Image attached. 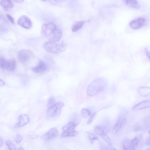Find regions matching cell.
Listing matches in <instances>:
<instances>
[{
	"instance_id": "obj_22",
	"label": "cell",
	"mask_w": 150,
	"mask_h": 150,
	"mask_svg": "<svg viewBox=\"0 0 150 150\" xmlns=\"http://www.w3.org/2000/svg\"><path fill=\"white\" fill-rule=\"evenodd\" d=\"M123 150H136L135 147L128 141L125 142L123 143Z\"/></svg>"
},
{
	"instance_id": "obj_12",
	"label": "cell",
	"mask_w": 150,
	"mask_h": 150,
	"mask_svg": "<svg viewBox=\"0 0 150 150\" xmlns=\"http://www.w3.org/2000/svg\"><path fill=\"white\" fill-rule=\"evenodd\" d=\"M16 63L14 59L5 60L2 69L8 70L10 71H13L16 69Z\"/></svg>"
},
{
	"instance_id": "obj_1",
	"label": "cell",
	"mask_w": 150,
	"mask_h": 150,
	"mask_svg": "<svg viewBox=\"0 0 150 150\" xmlns=\"http://www.w3.org/2000/svg\"><path fill=\"white\" fill-rule=\"evenodd\" d=\"M108 81L105 78L100 77L93 80L88 86L86 93L89 96L97 95L104 91L108 86Z\"/></svg>"
},
{
	"instance_id": "obj_14",
	"label": "cell",
	"mask_w": 150,
	"mask_h": 150,
	"mask_svg": "<svg viewBox=\"0 0 150 150\" xmlns=\"http://www.w3.org/2000/svg\"><path fill=\"white\" fill-rule=\"evenodd\" d=\"M62 36V33L61 30L58 29L56 30L52 35V36L49 39V41L58 42L61 39Z\"/></svg>"
},
{
	"instance_id": "obj_15",
	"label": "cell",
	"mask_w": 150,
	"mask_h": 150,
	"mask_svg": "<svg viewBox=\"0 0 150 150\" xmlns=\"http://www.w3.org/2000/svg\"><path fill=\"white\" fill-rule=\"evenodd\" d=\"M77 125L75 122L71 121L64 126L62 128L64 132H69L74 131Z\"/></svg>"
},
{
	"instance_id": "obj_33",
	"label": "cell",
	"mask_w": 150,
	"mask_h": 150,
	"mask_svg": "<svg viewBox=\"0 0 150 150\" xmlns=\"http://www.w3.org/2000/svg\"><path fill=\"white\" fill-rule=\"evenodd\" d=\"M5 59L2 57L0 58V68L2 69L3 64Z\"/></svg>"
},
{
	"instance_id": "obj_27",
	"label": "cell",
	"mask_w": 150,
	"mask_h": 150,
	"mask_svg": "<svg viewBox=\"0 0 150 150\" xmlns=\"http://www.w3.org/2000/svg\"><path fill=\"white\" fill-rule=\"evenodd\" d=\"M140 140V139L139 137H135L130 142L133 146L135 147L138 144Z\"/></svg>"
},
{
	"instance_id": "obj_18",
	"label": "cell",
	"mask_w": 150,
	"mask_h": 150,
	"mask_svg": "<svg viewBox=\"0 0 150 150\" xmlns=\"http://www.w3.org/2000/svg\"><path fill=\"white\" fill-rule=\"evenodd\" d=\"M84 23L85 22L84 21H79L75 22L71 27L72 31L73 32L77 31L82 28Z\"/></svg>"
},
{
	"instance_id": "obj_17",
	"label": "cell",
	"mask_w": 150,
	"mask_h": 150,
	"mask_svg": "<svg viewBox=\"0 0 150 150\" xmlns=\"http://www.w3.org/2000/svg\"><path fill=\"white\" fill-rule=\"evenodd\" d=\"M150 90V88L149 87H141L137 89L138 92L144 97H146L149 95Z\"/></svg>"
},
{
	"instance_id": "obj_26",
	"label": "cell",
	"mask_w": 150,
	"mask_h": 150,
	"mask_svg": "<svg viewBox=\"0 0 150 150\" xmlns=\"http://www.w3.org/2000/svg\"><path fill=\"white\" fill-rule=\"evenodd\" d=\"M101 136L104 140L110 146L111 145V142L110 139L107 135L106 132L104 133Z\"/></svg>"
},
{
	"instance_id": "obj_29",
	"label": "cell",
	"mask_w": 150,
	"mask_h": 150,
	"mask_svg": "<svg viewBox=\"0 0 150 150\" xmlns=\"http://www.w3.org/2000/svg\"><path fill=\"white\" fill-rule=\"evenodd\" d=\"M23 137L19 134H17L14 140L16 143L19 144L23 140Z\"/></svg>"
},
{
	"instance_id": "obj_30",
	"label": "cell",
	"mask_w": 150,
	"mask_h": 150,
	"mask_svg": "<svg viewBox=\"0 0 150 150\" xmlns=\"http://www.w3.org/2000/svg\"><path fill=\"white\" fill-rule=\"evenodd\" d=\"M96 112H95L93 113L90 116L89 119L88 120L87 122V125H89L91 124V123L92 122L93 119L95 117L96 114Z\"/></svg>"
},
{
	"instance_id": "obj_21",
	"label": "cell",
	"mask_w": 150,
	"mask_h": 150,
	"mask_svg": "<svg viewBox=\"0 0 150 150\" xmlns=\"http://www.w3.org/2000/svg\"><path fill=\"white\" fill-rule=\"evenodd\" d=\"M79 133L78 132L73 131L69 132H64L61 134L62 137H73L77 136Z\"/></svg>"
},
{
	"instance_id": "obj_2",
	"label": "cell",
	"mask_w": 150,
	"mask_h": 150,
	"mask_svg": "<svg viewBox=\"0 0 150 150\" xmlns=\"http://www.w3.org/2000/svg\"><path fill=\"white\" fill-rule=\"evenodd\" d=\"M44 49L48 52L53 54H59L64 51L67 48L66 44L62 42H54L49 41L43 45Z\"/></svg>"
},
{
	"instance_id": "obj_5",
	"label": "cell",
	"mask_w": 150,
	"mask_h": 150,
	"mask_svg": "<svg viewBox=\"0 0 150 150\" xmlns=\"http://www.w3.org/2000/svg\"><path fill=\"white\" fill-rule=\"evenodd\" d=\"M34 54L31 50L24 49L19 51L18 57L19 60L22 63H25L28 62L33 56Z\"/></svg>"
},
{
	"instance_id": "obj_41",
	"label": "cell",
	"mask_w": 150,
	"mask_h": 150,
	"mask_svg": "<svg viewBox=\"0 0 150 150\" xmlns=\"http://www.w3.org/2000/svg\"><path fill=\"white\" fill-rule=\"evenodd\" d=\"M149 134L150 133V130L149 131Z\"/></svg>"
},
{
	"instance_id": "obj_35",
	"label": "cell",
	"mask_w": 150,
	"mask_h": 150,
	"mask_svg": "<svg viewBox=\"0 0 150 150\" xmlns=\"http://www.w3.org/2000/svg\"><path fill=\"white\" fill-rule=\"evenodd\" d=\"M6 30V28L2 25H0V33L3 32Z\"/></svg>"
},
{
	"instance_id": "obj_23",
	"label": "cell",
	"mask_w": 150,
	"mask_h": 150,
	"mask_svg": "<svg viewBox=\"0 0 150 150\" xmlns=\"http://www.w3.org/2000/svg\"><path fill=\"white\" fill-rule=\"evenodd\" d=\"M5 144L7 146L9 150H16V147L14 144L9 140H7Z\"/></svg>"
},
{
	"instance_id": "obj_32",
	"label": "cell",
	"mask_w": 150,
	"mask_h": 150,
	"mask_svg": "<svg viewBox=\"0 0 150 150\" xmlns=\"http://www.w3.org/2000/svg\"><path fill=\"white\" fill-rule=\"evenodd\" d=\"M102 150H117L115 149L110 148L108 146H104L101 148Z\"/></svg>"
},
{
	"instance_id": "obj_4",
	"label": "cell",
	"mask_w": 150,
	"mask_h": 150,
	"mask_svg": "<svg viewBox=\"0 0 150 150\" xmlns=\"http://www.w3.org/2000/svg\"><path fill=\"white\" fill-rule=\"evenodd\" d=\"M57 29L54 23L51 22L45 23L42 26L41 34L44 37H49L53 34Z\"/></svg>"
},
{
	"instance_id": "obj_36",
	"label": "cell",
	"mask_w": 150,
	"mask_h": 150,
	"mask_svg": "<svg viewBox=\"0 0 150 150\" xmlns=\"http://www.w3.org/2000/svg\"><path fill=\"white\" fill-rule=\"evenodd\" d=\"M145 144L147 146H149V145L150 142L149 138L147 139L146 141L145 142Z\"/></svg>"
},
{
	"instance_id": "obj_42",
	"label": "cell",
	"mask_w": 150,
	"mask_h": 150,
	"mask_svg": "<svg viewBox=\"0 0 150 150\" xmlns=\"http://www.w3.org/2000/svg\"><path fill=\"white\" fill-rule=\"evenodd\" d=\"M146 150H149V149H147Z\"/></svg>"
},
{
	"instance_id": "obj_13",
	"label": "cell",
	"mask_w": 150,
	"mask_h": 150,
	"mask_svg": "<svg viewBox=\"0 0 150 150\" xmlns=\"http://www.w3.org/2000/svg\"><path fill=\"white\" fill-rule=\"evenodd\" d=\"M150 106V100H146L138 103L134 106L132 109L133 111H136L149 108Z\"/></svg>"
},
{
	"instance_id": "obj_7",
	"label": "cell",
	"mask_w": 150,
	"mask_h": 150,
	"mask_svg": "<svg viewBox=\"0 0 150 150\" xmlns=\"http://www.w3.org/2000/svg\"><path fill=\"white\" fill-rule=\"evenodd\" d=\"M59 135V132L56 128H52L44 134L42 138L45 140H49L54 139Z\"/></svg>"
},
{
	"instance_id": "obj_9",
	"label": "cell",
	"mask_w": 150,
	"mask_h": 150,
	"mask_svg": "<svg viewBox=\"0 0 150 150\" xmlns=\"http://www.w3.org/2000/svg\"><path fill=\"white\" fill-rule=\"evenodd\" d=\"M145 21L146 19L144 18L140 17L131 21L129 23V25L132 28L137 29L143 26Z\"/></svg>"
},
{
	"instance_id": "obj_6",
	"label": "cell",
	"mask_w": 150,
	"mask_h": 150,
	"mask_svg": "<svg viewBox=\"0 0 150 150\" xmlns=\"http://www.w3.org/2000/svg\"><path fill=\"white\" fill-rule=\"evenodd\" d=\"M17 23L21 26L26 29H30L32 26L31 20L28 16L25 15L21 16L18 20Z\"/></svg>"
},
{
	"instance_id": "obj_8",
	"label": "cell",
	"mask_w": 150,
	"mask_h": 150,
	"mask_svg": "<svg viewBox=\"0 0 150 150\" xmlns=\"http://www.w3.org/2000/svg\"><path fill=\"white\" fill-rule=\"evenodd\" d=\"M127 122L126 117H120L114 125L112 130V133L115 134L119 132L125 125Z\"/></svg>"
},
{
	"instance_id": "obj_39",
	"label": "cell",
	"mask_w": 150,
	"mask_h": 150,
	"mask_svg": "<svg viewBox=\"0 0 150 150\" xmlns=\"http://www.w3.org/2000/svg\"><path fill=\"white\" fill-rule=\"evenodd\" d=\"M16 2H22L23 1V0H15V1Z\"/></svg>"
},
{
	"instance_id": "obj_31",
	"label": "cell",
	"mask_w": 150,
	"mask_h": 150,
	"mask_svg": "<svg viewBox=\"0 0 150 150\" xmlns=\"http://www.w3.org/2000/svg\"><path fill=\"white\" fill-rule=\"evenodd\" d=\"M6 16L9 21L13 24L15 23L14 20L13 18L9 14H7Z\"/></svg>"
},
{
	"instance_id": "obj_19",
	"label": "cell",
	"mask_w": 150,
	"mask_h": 150,
	"mask_svg": "<svg viewBox=\"0 0 150 150\" xmlns=\"http://www.w3.org/2000/svg\"><path fill=\"white\" fill-rule=\"evenodd\" d=\"M105 126L103 125H98L96 126L94 128L95 133L98 135L101 136L106 132Z\"/></svg>"
},
{
	"instance_id": "obj_24",
	"label": "cell",
	"mask_w": 150,
	"mask_h": 150,
	"mask_svg": "<svg viewBox=\"0 0 150 150\" xmlns=\"http://www.w3.org/2000/svg\"><path fill=\"white\" fill-rule=\"evenodd\" d=\"M81 113L82 117L84 118L87 117L90 115L91 113L90 111L87 108L82 109Z\"/></svg>"
},
{
	"instance_id": "obj_28",
	"label": "cell",
	"mask_w": 150,
	"mask_h": 150,
	"mask_svg": "<svg viewBox=\"0 0 150 150\" xmlns=\"http://www.w3.org/2000/svg\"><path fill=\"white\" fill-rule=\"evenodd\" d=\"M55 99L53 96L50 97L47 101V105L49 107L54 104Z\"/></svg>"
},
{
	"instance_id": "obj_20",
	"label": "cell",
	"mask_w": 150,
	"mask_h": 150,
	"mask_svg": "<svg viewBox=\"0 0 150 150\" xmlns=\"http://www.w3.org/2000/svg\"><path fill=\"white\" fill-rule=\"evenodd\" d=\"M126 4L129 6L135 8H139L140 7V5L137 0H127L125 1Z\"/></svg>"
},
{
	"instance_id": "obj_40",
	"label": "cell",
	"mask_w": 150,
	"mask_h": 150,
	"mask_svg": "<svg viewBox=\"0 0 150 150\" xmlns=\"http://www.w3.org/2000/svg\"><path fill=\"white\" fill-rule=\"evenodd\" d=\"M18 150H24L23 148L22 147H20Z\"/></svg>"
},
{
	"instance_id": "obj_3",
	"label": "cell",
	"mask_w": 150,
	"mask_h": 150,
	"mask_svg": "<svg viewBox=\"0 0 150 150\" xmlns=\"http://www.w3.org/2000/svg\"><path fill=\"white\" fill-rule=\"evenodd\" d=\"M64 105V103L61 102L50 106L47 110V116L51 118H54L59 116Z\"/></svg>"
},
{
	"instance_id": "obj_37",
	"label": "cell",
	"mask_w": 150,
	"mask_h": 150,
	"mask_svg": "<svg viewBox=\"0 0 150 150\" xmlns=\"http://www.w3.org/2000/svg\"><path fill=\"white\" fill-rule=\"evenodd\" d=\"M5 84L4 81L0 78V86H2Z\"/></svg>"
},
{
	"instance_id": "obj_38",
	"label": "cell",
	"mask_w": 150,
	"mask_h": 150,
	"mask_svg": "<svg viewBox=\"0 0 150 150\" xmlns=\"http://www.w3.org/2000/svg\"><path fill=\"white\" fill-rule=\"evenodd\" d=\"M3 141L2 139L0 137V147L2 145Z\"/></svg>"
},
{
	"instance_id": "obj_25",
	"label": "cell",
	"mask_w": 150,
	"mask_h": 150,
	"mask_svg": "<svg viewBox=\"0 0 150 150\" xmlns=\"http://www.w3.org/2000/svg\"><path fill=\"white\" fill-rule=\"evenodd\" d=\"M89 140L91 144H93L95 141L98 139V137L92 133H89L88 135Z\"/></svg>"
},
{
	"instance_id": "obj_16",
	"label": "cell",
	"mask_w": 150,
	"mask_h": 150,
	"mask_svg": "<svg viewBox=\"0 0 150 150\" xmlns=\"http://www.w3.org/2000/svg\"><path fill=\"white\" fill-rule=\"evenodd\" d=\"M0 4L6 11H7L9 9L12 8L14 6L13 2L10 0L0 1Z\"/></svg>"
},
{
	"instance_id": "obj_34",
	"label": "cell",
	"mask_w": 150,
	"mask_h": 150,
	"mask_svg": "<svg viewBox=\"0 0 150 150\" xmlns=\"http://www.w3.org/2000/svg\"><path fill=\"white\" fill-rule=\"evenodd\" d=\"M141 129V127L139 125H136L134 128V131H137Z\"/></svg>"
},
{
	"instance_id": "obj_11",
	"label": "cell",
	"mask_w": 150,
	"mask_h": 150,
	"mask_svg": "<svg viewBox=\"0 0 150 150\" xmlns=\"http://www.w3.org/2000/svg\"><path fill=\"white\" fill-rule=\"evenodd\" d=\"M47 69L46 64L43 61L40 60L37 65L32 68V71L37 74H40L45 71Z\"/></svg>"
},
{
	"instance_id": "obj_10",
	"label": "cell",
	"mask_w": 150,
	"mask_h": 150,
	"mask_svg": "<svg viewBox=\"0 0 150 150\" xmlns=\"http://www.w3.org/2000/svg\"><path fill=\"white\" fill-rule=\"evenodd\" d=\"M30 121L29 115L24 114L20 115L18 118V122L15 126L16 128L23 127L28 124Z\"/></svg>"
}]
</instances>
